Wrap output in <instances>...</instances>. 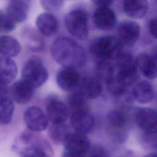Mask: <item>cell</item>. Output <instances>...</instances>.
<instances>
[{
	"label": "cell",
	"mask_w": 157,
	"mask_h": 157,
	"mask_svg": "<svg viewBox=\"0 0 157 157\" xmlns=\"http://www.w3.org/2000/svg\"><path fill=\"white\" fill-rule=\"evenodd\" d=\"M19 41L11 36H0V54L2 56L13 58L18 56L21 52Z\"/></svg>",
	"instance_id": "obj_24"
},
{
	"label": "cell",
	"mask_w": 157,
	"mask_h": 157,
	"mask_svg": "<svg viewBox=\"0 0 157 157\" xmlns=\"http://www.w3.org/2000/svg\"><path fill=\"white\" fill-rule=\"evenodd\" d=\"M18 69L12 58L0 56V84L8 85L16 78Z\"/></svg>",
	"instance_id": "obj_21"
},
{
	"label": "cell",
	"mask_w": 157,
	"mask_h": 157,
	"mask_svg": "<svg viewBox=\"0 0 157 157\" xmlns=\"http://www.w3.org/2000/svg\"><path fill=\"white\" fill-rule=\"evenodd\" d=\"M94 118L90 109L73 111L69 117V126L75 132L86 134L93 128Z\"/></svg>",
	"instance_id": "obj_12"
},
{
	"label": "cell",
	"mask_w": 157,
	"mask_h": 157,
	"mask_svg": "<svg viewBox=\"0 0 157 157\" xmlns=\"http://www.w3.org/2000/svg\"><path fill=\"white\" fill-rule=\"evenodd\" d=\"M123 47L118 37L110 35L104 36L92 40L90 51L98 61H111L123 52Z\"/></svg>",
	"instance_id": "obj_3"
},
{
	"label": "cell",
	"mask_w": 157,
	"mask_h": 157,
	"mask_svg": "<svg viewBox=\"0 0 157 157\" xmlns=\"http://www.w3.org/2000/svg\"><path fill=\"white\" fill-rule=\"evenodd\" d=\"M70 128V126L66 123H51L48 129V136L53 144L56 145L63 144L65 137L71 131Z\"/></svg>",
	"instance_id": "obj_25"
},
{
	"label": "cell",
	"mask_w": 157,
	"mask_h": 157,
	"mask_svg": "<svg viewBox=\"0 0 157 157\" xmlns=\"http://www.w3.org/2000/svg\"><path fill=\"white\" fill-rule=\"evenodd\" d=\"M133 98L139 103L150 102L154 96V91L151 85L146 80L137 82L132 90Z\"/></svg>",
	"instance_id": "obj_23"
},
{
	"label": "cell",
	"mask_w": 157,
	"mask_h": 157,
	"mask_svg": "<svg viewBox=\"0 0 157 157\" xmlns=\"http://www.w3.org/2000/svg\"><path fill=\"white\" fill-rule=\"evenodd\" d=\"M88 17L82 9L70 11L65 17L64 24L67 31L75 38L85 40L88 36Z\"/></svg>",
	"instance_id": "obj_5"
},
{
	"label": "cell",
	"mask_w": 157,
	"mask_h": 157,
	"mask_svg": "<svg viewBox=\"0 0 157 157\" xmlns=\"http://www.w3.org/2000/svg\"><path fill=\"white\" fill-rule=\"evenodd\" d=\"M10 94L14 102L19 104H25L33 98L34 88L21 78L14 82L10 86Z\"/></svg>",
	"instance_id": "obj_15"
},
{
	"label": "cell",
	"mask_w": 157,
	"mask_h": 157,
	"mask_svg": "<svg viewBox=\"0 0 157 157\" xmlns=\"http://www.w3.org/2000/svg\"><path fill=\"white\" fill-rule=\"evenodd\" d=\"M115 61L116 75L128 86L134 84L139 78V69L132 55L122 52Z\"/></svg>",
	"instance_id": "obj_7"
},
{
	"label": "cell",
	"mask_w": 157,
	"mask_h": 157,
	"mask_svg": "<svg viewBox=\"0 0 157 157\" xmlns=\"http://www.w3.org/2000/svg\"><path fill=\"white\" fill-rule=\"evenodd\" d=\"M139 70L148 78H157V60L153 56L145 53L138 55L136 59Z\"/></svg>",
	"instance_id": "obj_20"
},
{
	"label": "cell",
	"mask_w": 157,
	"mask_h": 157,
	"mask_svg": "<svg viewBox=\"0 0 157 157\" xmlns=\"http://www.w3.org/2000/svg\"><path fill=\"white\" fill-rule=\"evenodd\" d=\"M13 101L10 96L0 99V124L7 125L12 120L14 112Z\"/></svg>",
	"instance_id": "obj_26"
},
{
	"label": "cell",
	"mask_w": 157,
	"mask_h": 157,
	"mask_svg": "<svg viewBox=\"0 0 157 157\" xmlns=\"http://www.w3.org/2000/svg\"><path fill=\"white\" fill-rule=\"evenodd\" d=\"M26 41L31 50L33 52H39L43 50L44 44L42 40L34 31L28 30L25 34Z\"/></svg>",
	"instance_id": "obj_30"
},
{
	"label": "cell",
	"mask_w": 157,
	"mask_h": 157,
	"mask_svg": "<svg viewBox=\"0 0 157 157\" xmlns=\"http://www.w3.org/2000/svg\"><path fill=\"white\" fill-rule=\"evenodd\" d=\"M77 90L87 99H93L102 92L101 80L96 76H86L81 78Z\"/></svg>",
	"instance_id": "obj_19"
},
{
	"label": "cell",
	"mask_w": 157,
	"mask_h": 157,
	"mask_svg": "<svg viewBox=\"0 0 157 157\" xmlns=\"http://www.w3.org/2000/svg\"><path fill=\"white\" fill-rule=\"evenodd\" d=\"M16 26V23L11 20L6 12L0 10V33H9L13 31Z\"/></svg>",
	"instance_id": "obj_31"
},
{
	"label": "cell",
	"mask_w": 157,
	"mask_h": 157,
	"mask_svg": "<svg viewBox=\"0 0 157 157\" xmlns=\"http://www.w3.org/2000/svg\"><path fill=\"white\" fill-rule=\"evenodd\" d=\"M135 120L144 133L157 132V112L148 107L138 109L135 113Z\"/></svg>",
	"instance_id": "obj_14"
},
{
	"label": "cell",
	"mask_w": 157,
	"mask_h": 157,
	"mask_svg": "<svg viewBox=\"0 0 157 157\" xmlns=\"http://www.w3.org/2000/svg\"><path fill=\"white\" fill-rule=\"evenodd\" d=\"M140 34V26L135 21H124L118 26V38L123 46H133L138 40Z\"/></svg>",
	"instance_id": "obj_13"
},
{
	"label": "cell",
	"mask_w": 157,
	"mask_h": 157,
	"mask_svg": "<svg viewBox=\"0 0 157 157\" xmlns=\"http://www.w3.org/2000/svg\"><path fill=\"white\" fill-rule=\"evenodd\" d=\"M45 113L49 122L53 124L66 123L71 115L67 104L54 94L48 95L46 98Z\"/></svg>",
	"instance_id": "obj_9"
},
{
	"label": "cell",
	"mask_w": 157,
	"mask_h": 157,
	"mask_svg": "<svg viewBox=\"0 0 157 157\" xmlns=\"http://www.w3.org/2000/svg\"><path fill=\"white\" fill-rule=\"evenodd\" d=\"M148 28L151 35L157 39V18H152L149 21Z\"/></svg>",
	"instance_id": "obj_34"
},
{
	"label": "cell",
	"mask_w": 157,
	"mask_h": 157,
	"mask_svg": "<svg viewBox=\"0 0 157 157\" xmlns=\"http://www.w3.org/2000/svg\"><path fill=\"white\" fill-rule=\"evenodd\" d=\"M51 56L61 66L80 68L87 60L85 49L75 40L66 36L55 39L50 47Z\"/></svg>",
	"instance_id": "obj_1"
},
{
	"label": "cell",
	"mask_w": 157,
	"mask_h": 157,
	"mask_svg": "<svg viewBox=\"0 0 157 157\" xmlns=\"http://www.w3.org/2000/svg\"><path fill=\"white\" fill-rule=\"evenodd\" d=\"M63 157H64V156H63Z\"/></svg>",
	"instance_id": "obj_39"
},
{
	"label": "cell",
	"mask_w": 157,
	"mask_h": 157,
	"mask_svg": "<svg viewBox=\"0 0 157 157\" xmlns=\"http://www.w3.org/2000/svg\"><path fill=\"white\" fill-rule=\"evenodd\" d=\"M21 77L23 81L35 89L42 86L47 81L49 74L42 59L37 56H33L23 65Z\"/></svg>",
	"instance_id": "obj_4"
},
{
	"label": "cell",
	"mask_w": 157,
	"mask_h": 157,
	"mask_svg": "<svg viewBox=\"0 0 157 157\" xmlns=\"http://www.w3.org/2000/svg\"><path fill=\"white\" fill-rule=\"evenodd\" d=\"M30 9V0H10L6 13L15 23H21L26 20Z\"/></svg>",
	"instance_id": "obj_17"
},
{
	"label": "cell",
	"mask_w": 157,
	"mask_h": 157,
	"mask_svg": "<svg viewBox=\"0 0 157 157\" xmlns=\"http://www.w3.org/2000/svg\"><path fill=\"white\" fill-rule=\"evenodd\" d=\"M66 104L71 110V113L75 110L90 109L87 102V99L77 90L71 93L67 98Z\"/></svg>",
	"instance_id": "obj_27"
},
{
	"label": "cell",
	"mask_w": 157,
	"mask_h": 157,
	"mask_svg": "<svg viewBox=\"0 0 157 157\" xmlns=\"http://www.w3.org/2000/svg\"><path fill=\"white\" fill-rule=\"evenodd\" d=\"M80 81V75L75 68L61 66L56 72V82L60 89L65 92L76 91Z\"/></svg>",
	"instance_id": "obj_11"
},
{
	"label": "cell",
	"mask_w": 157,
	"mask_h": 157,
	"mask_svg": "<svg viewBox=\"0 0 157 157\" xmlns=\"http://www.w3.org/2000/svg\"><path fill=\"white\" fill-rule=\"evenodd\" d=\"M10 94V87L8 85L0 84V99L8 96Z\"/></svg>",
	"instance_id": "obj_35"
},
{
	"label": "cell",
	"mask_w": 157,
	"mask_h": 157,
	"mask_svg": "<svg viewBox=\"0 0 157 157\" xmlns=\"http://www.w3.org/2000/svg\"><path fill=\"white\" fill-rule=\"evenodd\" d=\"M23 120L28 129L39 132L45 130L49 124L46 113L38 106L27 108L23 113Z\"/></svg>",
	"instance_id": "obj_10"
},
{
	"label": "cell",
	"mask_w": 157,
	"mask_h": 157,
	"mask_svg": "<svg viewBox=\"0 0 157 157\" xmlns=\"http://www.w3.org/2000/svg\"><path fill=\"white\" fill-rule=\"evenodd\" d=\"M35 23L39 32L47 37L54 35L59 28L57 18L52 13L48 12L39 14L36 18Z\"/></svg>",
	"instance_id": "obj_18"
},
{
	"label": "cell",
	"mask_w": 157,
	"mask_h": 157,
	"mask_svg": "<svg viewBox=\"0 0 157 157\" xmlns=\"http://www.w3.org/2000/svg\"><path fill=\"white\" fill-rule=\"evenodd\" d=\"M41 6L46 11L53 12L59 10L64 5V0H40Z\"/></svg>",
	"instance_id": "obj_32"
},
{
	"label": "cell",
	"mask_w": 157,
	"mask_h": 157,
	"mask_svg": "<svg viewBox=\"0 0 157 157\" xmlns=\"http://www.w3.org/2000/svg\"><path fill=\"white\" fill-rule=\"evenodd\" d=\"M88 157H107L104 149L101 147H94L92 150L90 149L88 153Z\"/></svg>",
	"instance_id": "obj_33"
},
{
	"label": "cell",
	"mask_w": 157,
	"mask_h": 157,
	"mask_svg": "<svg viewBox=\"0 0 157 157\" xmlns=\"http://www.w3.org/2000/svg\"><path fill=\"white\" fill-rule=\"evenodd\" d=\"M93 2L98 7H109L113 0H92Z\"/></svg>",
	"instance_id": "obj_36"
},
{
	"label": "cell",
	"mask_w": 157,
	"mask_h": 157,
	"mask_svg": "<svg viewBox=\"0 0 157 157\" xmlns=\"http://www.w3.org/2000/svg\"><path fill=\"white\" fill-rule=\"evenodd\" d=\"M29 129L20 132L12 145V150L20 157H53L50 143L44 137Z\"/></svg>",
	"instance_id": "obj_2"
},
{
	"label": "cell",
	"mask_w": 157,
	"mask_h": 157,
	"mask_svg": "<svg viewBox=\"0 0 157 157\" xmlns=\"http://www.w3.org/2000/svg\"><path fill=\"white\" fill-rule=\"evenodd\" d=\"M105 83L109 91L115 96H121L124 94L129 87L116 74Z\"/></svg>",
	"instance_id": "obj_29"
},
{
	"label": "cell",
	"mask_w": 157,
	"mask_h": 157,
	"mask_svg": "<svg viewBox=\"0 0 157 157\" xmlns=\"http://www.w3.org/2000/svg\"><path fill=\"white\" fill-rule=\"evenodd\" d=\"M148 0H124L123 8L125 13L132 18H142L148 10Z\"/></svg>",
	"instance_id": "obj_22"
},
{
	"label": "cell",
	"mask_w": 157,
	"mask_h": 157,
	"mask_svg": "<svg viewBox=\"0 0 157 157\" xmlns=\"http://www.w3.org/2000/svg\"><path fill=\"white\" fill-rule=\"evenodd\" d=\"M115 74V64L110 61H98L96 66V77L105 82Z\"/></svg>",
	"instance_id": "obj_28"
},
{
	"label": "cell",
	"mask_w": 157,
	"mask_h": 157,
	"mask_svg": "<svg viewBox=\"0 0 157 157\" xmlns=\"http://www.w3.org/2000/svg\"><path fill=\"white\" fill-rule=\"evenodd\" d=\"M64 157H85L91 149L89 139L85 134L70 131L63 143Z\"/></svg>",
	"instance_id": "obj_6"
},
{
	"label": "cell",
	"mask_w": 157,
	"mask_h": 157,
	"mask_svg": "<svg viewBox=\"0 0 157 157\" xmlns=\"http://www.w3.org/2000/svg\"><path fill=\"white\" fill-rule=\"evenodd\" d=\"M144 157H157V153H151L146 155Z\"/></svg>",
	"instance_id": "obj_37"
},
{
	"label": "cell",
	"mask_w": 157,
	"mask_h": 157,
	"mask_svg": "<svg viewBox=\"0 0 157 157\" xmlns=\"http://www.w3.org/2000/svg\"><path fill=\"white\" fill-rule=\"evenodd\" d=\"M156 59V60H157V48L155 50V53H154V55H153Z\"/></svg>",
	"instance_id": "obj_38"
},
{
	"label": "cell",
	"mask_w": 157,
	"mask_h": 157,
	"mask_svg": "<svg viewBox=\"0 0 157 157\" xmlns=\"http://www.w3.org/2000/svg\"><path fill=\"white\" fill-rule=\"evenodd\" d=\"M107 131L115 141L123 142L128 135V117L122 110L115 109L110 110L106 117Z\"/></svg>",
	"instance_id": "obj_8"
},
{
	"label": "cell",
	"mask_w": 157,
	"mask_h": 157,
	"mask_svg": "<svg viewBox=\"0 0 157 157\" xmlns=\"http://www.w3.org/2000/svg\"><path fill=\"white\" fill-rule=\"evenodd\" d=\"M116 15L114 11L109 7H100L93 13L95 26L102 31H109L116 25Z\"/></svg>",
	"instance_id": "obj_16"
}]
</instances>
